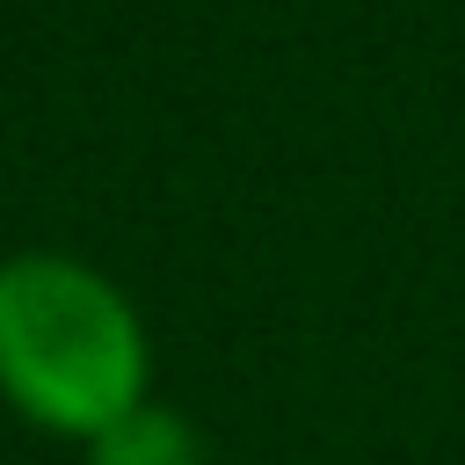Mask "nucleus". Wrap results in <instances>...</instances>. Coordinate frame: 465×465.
<instances>
[{"label":"nucleus","mask_w":465,"mask_h":465,"mask_svg":"<svg viewBox=\"0 0 465 465\" xmlns=\"http://www.w3.org/2000/svg\"><path fill=\"white\" fill-rule=\"evenodd\" d=\"M153 400V334L131 291L58 247L0 254V407L58 443H87Z\"/></svg>","instance_id":"f257e3e1"},{"label":"nucleus","mask_w":465,"mask_h":465,"mask_svg":"<svg viewBox=\"0 0 465 465\" xmlns=\"http://www.w3.org/2000/svg\"><path fill=\"white\" fill-rule=\"evenodd\" d=\"M80 465H211V450H203V429L182 407L138 400L80 443Z\"/></svg>","instance_id":"f03ea898"}]
</instances>
